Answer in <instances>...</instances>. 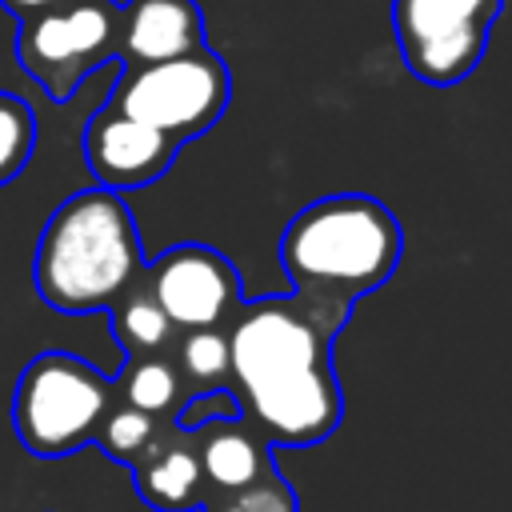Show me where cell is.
<instances>
[{
	"label": "cell",
	"instance_id": "cell-13",
	"mask_svg": "<svg viewBox=\"0 0 512 512\" xmlns=\"http://www.w3.org/2000/svg\"><path fill=\"white\" fill-rule=\"evenodd\" d=\"M112 332L120 340L124 352H136V356H152L160 352L168 340H172V324L168 316L156 308V300L140 288V292H124L116 304H112Z\"/></svg>",
	"mask_w": 512,
	"mask_h": 512
},
{
	"label": "cell",
	"instance_id": "cell-4",
	"mask_svg": "<svg viewBox=\"0 0 512 512\" xmlns=\"http://www.w3.org/2000/svg\"><path fill=\"white\" fill-rule=\"evenodd\" d=\"M112 408L104 372L72 352H40L16 380L12 424L32 456L56 460L92 444Z\"/></svg>",
	"mask_w": 512,
	"mask_h": 512
},
{
	"label": "cell",
	"instance_id": "cell-6",
	"mask_svg": "<svg viewBox=\"0 0 512 512\" xmlns=\"http://www.w3.org/2000/svg\"><path fill=\"white\" fill-rule=\"evenodd\" d=\"M116 0H68L24 16L16 28V60L48 100H72L104 64H116Z\"/></svg>",
	"mask_w": 512,
	"mask_h": 512
},
{
	"label": "cell",
	"instance_id": "cell-7",
	"mask_svg": "<svg viewBox=\"0 0 512 512\" xmlns=\"http://www.w3.org/2000/svg\"><path fill=\"white\" fill-rule=\"evenodd\" d=\"M500 0H392V28L404 68L432 84H460L484 56Z\"/></svg>",
	"mask_w": 512,
	"mask_h": 512
},
{
	"label": "cell",
	"instance_id": "cell-19",
	"mask_svg": "<svg viewBox=\"0 0 512 512\" xmlns=\"http://www.w3.org/2000/svg\"><path fill=\"white\" fill-rule=\"evenodd\" d=\"M240 400L228 384L220 388H200L196 396H188L176 412H172V424L180 436H196L200 428H212V424H224V420H240Z\"/></svg>",
	"mask_w": 512,
	"mask_h": 512
},
{
	"label": "cell",
	"instance_id": "cell-16",
	"mask_svg": "<svg viewBox=\"0 0 512 512\" xmlns=\"http://www.w3.org/2000/svg\"><path fill=\"white\" fill-rule=\"evenodd\" d=\"M36 148V120L28 104L12 92H0V188L12 184Z\"/></svg>",
	"mask_w": 512,
	"mask_h": 512
},
{
	"label": "cell",
	"instance_id": "cell-8",
	"mask_svg": "<svg viewBox=\"0 0 512 512\" xmlns=\"http://www.w3.org/2000/svg\"><path fill=\"white\" fill-rule=\"evenodd\" d=\"M144 292L156 300L168 324L184 332L232 324L244 308L240 272L232 268V260L204 244H180L152 260L144 272Z\"/></svg>",
	"mask_w": 512,
	"mask_h": 512
},
{
	"label": "cell",
	"instance_id": "cell-14",
	"mask_svg": "<svg viewBox=\"0 0 512 512\" xmlns=\"http://www.w3.org/2000/svg\"><path fill=\"white\" fill-rule=\"evenodd\" d=\"M124 400L144 416H172L180 404V376L160 356H140L124 372Z\"/></svg>",
	"mask_w": 512,
	"mask_h": 512
},
{
	"label": "cell",
	"instance_id": "cell-2",
	"mask_svg": "<svg viewBox=\"0 0 512 512\" xmlns=\"http://www.w3.org/2000/svg\"><path fill=\"white\" fill-rule=\"evenodd\" d=\"M400 248V224L380 200L340 192L312 200L288 220L280 268L296 288L292 304L332 336L348 308L396 272Z\"/></svg>",
	"mask_w": 512,
	"mask_h": 512
},
{
	"label": "cell",
	"instance_id": "cell-1",
	"mask_svg": "<svg viewBox=\"0 0 512 512\" xmlns=\"http://www.w3.org/2000/svg\"><path fill=\"white\" fill-rule=\"evenodd\" d=\"M228 336V380L240 412L264 444H320L340 424V384L328 360L332 336L312 324L292 296L244 304Z\"/></svg>",
	"mask_w": 512,
	"mask_h": 512
},
{
	"label": "cell",
	"instance_id": "cell-10",
	"mask_svg": "<svg viewBox=\"0 0 512 512\" xmlns=\"http://www.w3.org/2000/svg\"><path fill=\"white\" fill-rule=\"evenodd\" d=\"M208 48L204 12L196 0H128L116 24V60L124 68L164 64Z\"/></svg>",
	"mask_w": 512,
	"mask_h": 512
},
{
	"label": "cell",
	"instance_id": "cell-9",
	"mask_svg": "<svg viewBox=\"0 0 512 512\" xmlns=\"http://www.w3.org/2000/svg\"><path fill=\"white\" fill-rule=\"evenodd\" d=\"M176 148V140L108 104L84 124V164L96 176V188H108L116 196L160 180L172 168Z\"/></svg>",
	"mask_w": 512,
	"mask_h": 512
},
{
	"label": "cell",
	"instance_id": "cell-20",
	"mask_svg": "<svg viewBox=\"0 0 512 512\" xmlns=\"http://www.w3.org/2000/svg\"><path fill=\"white\" fill-rule=\"evenodd\" d=\"M16 20H24V16H36V12H48V8H60V4H68V0H0Z\"/></svg>",
	"mask_w": 512,
	"mask_h": 512
},
{
	"label": "cell",
	"instance_id": "cell-3",
	"mask_svg": "<svg viewBox=\"0 0 512 512\" xmlns=\"http://www.w3.org/2000/svg\"><path fill=\"white\" fill-rule=\"evenodd\" d=\"M140 272L144 252L136 220L108 188H84L56 204L32 260L40 300L68 316L112 308Z\"/></svg>",
	"mask_w": 512,
	"mask_h": 512
},
{
	"label": "cell",
	"instance_id": "cell-15",
	"mask_svg": "<svg viewBox=\"0 0 512 512\" xmlns=\"http://www.w3.org/2000/svg\"><path fill=\"white\" fill-rule=\"evenodd\" d=\"M176 376L188 380L196 392L200 388H220L228 384V336L220 328H196L180 340L176 348Z\"/></svg>",
	"mask_w": 512,
	"mask_h": 512
},
{
	"label": "cell",
	"instance_id": "cell-18",
	"mask_svg": "<svg viewBox=\"0 0 512 512\" xmlns=\"http://www.w3.org/2000/svg\"><path fill=\"white\" fill-rule=\"evenodd\" d=\"M152 440H156V420L144 416V412H136V408H128V404L112 408V412L104 416L100 432H96V444H100L112 460H120V464H136L140 452H144Z\"/></svg>",
	"mask_w": 512,
	"mask_h": 512
},
{
	"label": "cell",
	"instance_id": "cell-17",
	"mask_svg": "<svg viewBox=\"0 0 512 512\" xmlns=\"http://www.w3.org/2000/svg\"><path fill=\"white\" fill-rule=\"evenodd\" d=\"M200 508H204V512H300L292 484H288L276 468L264 472V476H260L256 484H248V488L220 492V496H204Z\"/></svg>",
	"mask_w": 512,
	"mask_h": 512
},
{
	"label": "cell",
	"instance_id": "cell-12",
	"mask_svg": "<svg viewBox=\"0 0 512 512\" xmlns=\"http://www.w3.org/2000/svg\"><path fill=\"white\" fill-rule=\"evenodd\" d=\"M196 436H200V444H196L192 452H196L200 476H204V484H212L216 492L248 488V484H256L264 472H272V464H268V444H264L260 432H252L244 420H224V424L200 428Z\"/></svg>",
	"mask_w": 512,
	"mask_h": 512
},
{
	"label": "cell",
	"instance_id": "cell-11",
	"mask_svg": "<svg viewBox=\"0 0 512 512\" xmlns=\"http://www.w3.org/2000/svg\"><path fill=\"white\" fill-rule=\"evenodd\" d=\"M132 476L144 504L160 512H192L204 504V476H200L196 452L180 440V432L168 440L156 436L132 464Z\"/></svg>",
	"mask_w": 512,
	"mask_h": 512
},
{
	"label": "cell",
	"instance_id": "cell-5",
	"mask_svg": "<svg viewBox=\"0 0 512 512\" xmlns=\"http://www.w3.org/2000/svg\"><path fill=\"white\" fill-rule=\"evenodd\" d=\"M232 96V72L228 64L212 52H188L164 64H148V68H124L108 108L156 128L168 140H188L208 132Z\"/></svg>",
	"mask_w": 512,
	"mask_h": 512
}]
</instances>
